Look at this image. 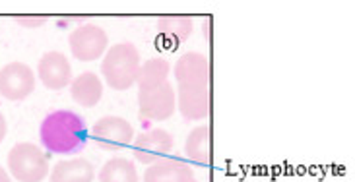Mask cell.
I'll return each mask as SVG.
<instances>
[{"label":"cell","mask_w":355,"mask_h":182,"mask_svg":"<svg viewBox=\"0 0 355 182\" xmlns=\"http://www.w3.org/2000/svg\"><path fill=\"white\" fill-rule=\"evenodd\" d=\"M194 173L189 165L179 157H164L155 163L148 165L144 182H192Z\"/></svg>","instance_id":"7c38bea8"},{"label":"cell","mask_w":355,"mask_h":182,"mask_svg":"<svg viewBox=\"0 0 355 182\" xmlns=\"http://www.w3.org/2000/svg\"><path fill=\"white\" fill-rule=\"evenodd\" d=\"M173 76L179 82V86H208L210 82L208 58L196 51L184 53L175 64Z\"/></svg>","instance_id":"30bf717a"},{"label":"cell","mask_w":355,"mask_h":182,"mask_svg":"<svg viewBox=\"0 0 355 182\" xmlns=\"http://www.w3.org/2000/svg\"><path fill=\"white\" fill-rule=\"evenodd\" d=\"M16 21H18L21 28L37 29L47 24V16H18Z\"/></svg>","instance_id":"d6986e66"},{"label":"cell","mask_w":355,"mask_h":182,"mask_svg":"<svg viewBox=\"0 0 355 182\" xmlns=\"http://www.w3.org/2000/svg\"><path fill=\"white\" fill-rule=\"evenodd\" d=\"M8 171L18 182H41L47 179L49 161L39 145L21 142L10 149Z\"/></svg>","instance_id":"3957f363"},{"label":"cell","mask_w":355,"mask_h":182,"mask_svg":"<svg viewBox=\"0 0 355 182\" xmlns=\"http://www.w3.org/2000/svg\"><path fill=\"white\" fill-rule=\"evenodd\" d=\"M39 138L43 147L51 154H80L87 144L86 120L68 109L53 111L39 126Z\"/></svg>","instance_id":"6da1fadb"},{"label":"cell","mask_w":355,"mask_h":182,"mask_svg":"<svg viewBox=\"0 0 355 182\" xmlns=\"http://www.w3.org/2000/svg\"><path fill=\"white\" fill-rule=\"evenodd\" d=\"M92 138L101 149L105 152H119L135 140L132 125L123 116H103L92 128Z\"/></svg>","instance_id":"5b68a950"},{"label":"cell","mask_w":355,"mask_h":182,"mask_svg":"<svg viewBox=\"0 0 355 182\" xmlns=\"http://www.w3.org/2000/svg\"><path fill=\"white\" fill-rule=\"evenodd\" d=\"M0 182H12L8 171H6L4 167H0Z\"/></svg>","instance_id":"44dd1931"},{"label":"cell","mask_w":355,"mask_h":182,"mask_svg":"<svg viewBox=\"0 0 355 182\" xmlns=\"http://www.w3.org/2000/svg\"><path fill=\"white\" fill-rule=\"evenodd\" d=\"M68 45H70L72 57L78 58L80 62H92L105 55L109 37H107L105 29L96 24H82L70 33Z\"/></svg>","instance_id":"277c9868"},{"label":"cell","mask_w":355,"mask_h":182,"mask_svg":"<svg viewBox=\"0 0 355 182\" xmlns=\"http://www.w3.org/2000/svg\"><path fill=\"white\" fill-rule=\"evenodd\" d=\"M37 74L41 84L47 89H53V91L64 89L72 82L70 60L60 51H49V53H45L43 57L39 58Z\"/></svg>","instance_id":"9c48e42d"},{"label":"cell","mask_w":355,"mask_h":182,"mask_svg":"<svg viewBox=\"0 0 355 182\" xmlns=\"http://www.w3.org/2000/svg\"><path fill=\"white\" fill-rule=\"evenodd\" d=\"M192 28L194 24L189 16H165L157 19V31L171 47L181 45L191 37Z\"/></svg>","instance_id":"9a60e30c"},{"label":"cell","mask_w":355,"mask_h":182,"mask_svg":"<svg viewBox=\"0 0 355 182\" xmlns=\"http://www.w3.org/2000/svg\"><path fill=\"white\" fill-rule=\"evenodd\" d=\"M6 132H8V125H6V118H4V115L0 113V144L4 142V138H6Z\"/></svg>","instance_id":"ffe728a7"},{"label":"cell","mask_w":355,"mask_h":182,"mask_svg":"<svg viewBox=\"0 0 355 182\" xmlns=\"http://www.w3.org/2000/svg\"><path fill=\"white\" fill-rule=\"evenodd\" d=\"M99 182H140L135 163L125 157L109 159L99 173Z\"/></svg>","instance_id":"ac0fdd59"},{"label":"cell","mask_w":355,"mask_h":182,"mask_svg":"<svg viewBox=\"0 0 355 182\" xmlns=\"http://www.w3.org/2000/svg\"><path fill=\"white\" fill-rule=\"evenodd\" d=\"M184 154L196 165L210 163V130L208 126L194 128L184 144Z\"/></svg>","instance_id":"2e32d148"},{"label":"cell","mask_w":355,"mask_h":182,"mask_svg":"<svg viewBox=\"0 0 355 182\" xmlns=\"http://www.w3.org/2000/svg\"><path fill=\"white\" fill-rule=\"evenodd\" d=\"M175 140L173 136L169 134L167 130L162 128H154L142 132L140 136H136L132 140V152H135L136 161L144 165H152L159 159H164L169 155V152L173 149Z\"/></svg>","instance_id":"ba28073f"},{"label":"cell","mask_w":355,"mask_h":182,"mask_svg":"<svg viewBox=\"0 0 355 182\" xmlns=\"http://www.w3.org/2000/svg\"><path fill=\"white\" fill-rule=\"evenodd\" d=\"M192 182H198V181H192Z\"/></svg>","instance_id":"7402d4cb"},{"label":"cell","mask_w":355,"mask_h":182,"mask_svg":"<svg viewBox=\"0 0 355 182\" xmlns=\"http://www.w3.org/2000/svg\"><path fill=\"white\" fill-rule=\"evenodd\" d=\"M35 89V74L24 62H10L0 70V95L8 101H24Z\"/></svg>","instance_id":"52a82bcc"},{"label":"cell","mask_w":355,"mask_h":182,"mask_svg":"<svg viewBox=\"0 0 355 182\" xmlns=\"http://www.w3.org/2000/svg\"><path fill=\"white\" fill-rule=\"evenodd\" d=\"M96 169L87 159L58 161L51 171V182H94Z\"/></svg>","instance_id":"5bb4252c"},{"label":"cell","mask_w":355,"mask_h":182,"mask_svg":"<svg viewBox=\"0 0 355 182\" xmlns=\"http://www.w3.org/2000/svg\"><path fill=\"white\" fill-rule=\"evenodd\" d=\"M70 95L80 107L92 109L103 97V84L96 72H82L70 82Z\"/></svg>","instance_id":"4fadbf2b"},{"label":"cell","mask_w":355,"mask_h":182,"mask_svg":"<svg viewBox=\"0 0 355 182\" xmlns=\"http://www.w3.org/2000/svg\"><path fill=\"white\" fill-rule=\"evenodd\" d=\"M142 66L140 53L132 43H116L107 48L105 58L101 62V74L109 87L116 91H126L138 80V72Z\"/></svg>","instance_id":"7a4b0ae2"},{"label":"cell","mask_w":355,"mask_h":182,"mask_svg":"<svg viewBox=\"0 0 355 182\" xmlns=\"http://www.w3.org/2000/svg\"><path fill=\"white\" fill-rule=\"evenodd\" d=\"M169 74H171V64L165 58H150V60L142 62L136 84L140 89H150V87L167 82Z\"/></svg>","instance_id":"e0dca14e"},{"label":"cell","mask_w":355,"mask_h":182,"mask_svg":"<svg viewBox=\"0 0 355 182\" xmlns=\"http://www.w3.org/2000/svg\"><path fill=\"white\" fill-rule=\"evenodd\" d=\"M175 105H177V95L169 82H164L150 89H138V109L142 118L165 120L175 113Z\"/></svg>","instance_id":"8992f818"},{"label":"cell","mask_w":355,"mask_h":182,"mask_svg":"<svg viewBox=\"0 0 355 182\" xmlns=\"http://www.w3.org/2000/svg\"><path fill=\"white\" fill-rule=\"evenodd\" d=\"M179 111L187 122L206 118L210 113L208 86H179Z\"/></svg>","instance_id":"8fae6325"}]
</instances>
